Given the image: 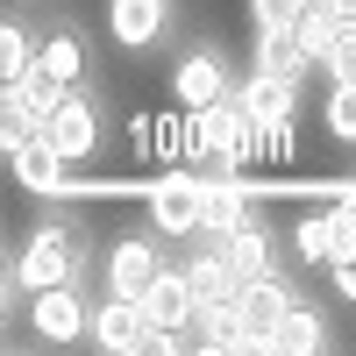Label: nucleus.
<instances>
[{
  "mask_svg": "<svg viewBox=\"0 0 356 356\" xmlns=\"http://www.w3.org/2000/svg\"><path fill=\"white\" fill-rule=\"evenodd\" d=\"M200 207H207V178L200 171H157L143 186V214L157 235H200Z\"/></svg>",
  "mask_w": 356,
  "mask_h": 356,
  "instance_id": "obj_1",
  "label": "nucleus"
},
{
  "mask_svg": "<svg viewBox=\"0 0 356 356\" xmlns=\"http://www.w3.org/2000/svg\"><path fill=\"white\" fill-rule=\"evenodd\" d=\"M72 271H79V235H72V228H36V235L22 243V257H15V278H22L29 292L72 285Z\"/></svg>",
  "mask_w": 356,
  "mask_h": 356,
  "instance_id": "obj_2",
  "label": "nucleus"
},
{
  "mask_svg": "<svg viewBox=\"0 0 356 356\" xmlns=\"http://www.w3.org/2000/svg\"><path fill=\"white\" fill-rule=\"evenodd\" d=\"M235 307H243V356H264L278 335V321L292 307V285L271 271V278H243V292H235Z\"/></svg>",
  "mask_w": 356,
  "mask_h": 356,
  "instance_id": "obj_3",
  "label": "nucleus"
},
{
  "mask_svg": "<svg viewBox=\"0 0 356 356\" xmlns=\"http://www.w3.org/2000/svg\"><path fill=\"white\" fill-rule=\"evenodd\" d=\"M164 271H171V264L157 250V228L150 235H122V243L107 250V292H122V300H143Z\"/></svg>",
  "mask_w": 356,
  "mask_h": 356,
  "instance_id": "obj_4",
  "label": "nucleus"
},
{
  "mask_svg": "<svg viewBox=\"0 0 356 356\" xmlns=\"http://www.w3.org/2000/svg\"><path fill=\"white\" fill-rule=\"evenodd\" d=\"M264 221V186H250V178H207V207H200V235H235Z\"/></svg>",
  "mask_w": 356,
  "mask_h": 356,
  "instance_id": "obj_5",
  "label": "nucleus"
},
{
  "mask_svg": "<svg viewBox=\"0 0 356 356\" xmlns=\"http://www.w3.org/2000/svg\"><path fill=\"white\" fill-rule=\"evenodd\" d=\"M43 143H50V150H65L72 164L93 157V150H100V107H93V93H79V86H72V93L57 100V114L43 122Z\"/></svg>",
  "mask_w": 356,
  "mask_h": 356,
  "instance_id": "obj_6",
  "label": "nucleus"
},
{
  "mask_svg": "<svg viewBox=\"0 0 356 356\" xmlns=\"http://www.w3.org/2000/svg\"><path fill=\"white\" fill-rule=\"evenodd\" d=\"M150 314L143 300H122V292H107V307H93V342L114 349V356H150Z\"/></svg>",
  "mask_w": 356,
  "mask_h": 356,
  "instance_id": "obj_7",
  "label": "nucleus"
},
{
  "mask_svg": "<svg viewBox=\"0 0 356 356\" xmlns=\"http://www.w3.org/2000/svg\"><path fill=\"white\" fill-rule=\"evenodd\" d=\"M171 22V0H107V36L122 50H157Z\"/></svg>",
  "mask_w": 356,
  "mask_h": 356,
  "instance_id": "obj_8",
  "label": "nucleus"
},
{
  "mask_svg": "<svg viewBox=\"0 0 356 356\" xmlns=\"http://www.w3.org/2000/svg\"><path fill=\"white\" fill-rule=\"evenodd\" d=\"M29 328H36V342H79L93 328V314H86V300L72 285H50V292H36V307H29Z\"/></svg>",
  "mask_w": 356,
  "mask_h": 356,
  "instance_id": "obj_9",
  "label": "nucleus"
},
{
  "mask_svg": "<svg viewBox=\"0 0 356 356\" xmlns=\"http://www.w3.org/2000/svg\"><path fill=\"white\" fill-rule=\"evenodd\" d=\"M235 100H243V114H250L264 136H278V129H292V114H300V86H292V79H271V72H250V86H243Z\"/></svg>",
  "mask_w": 356,
  "mask_h": 356,
  "instance_id": "obj_10",
  "label": "nucleus"
},
{
  "mask_svg": "<svg viewBox=\"0 0 356 356\" xmlns=\"http://www.w3.org/2000/svg\"><path fill=\"white\" fill-rule=\"evenodd\" d=\"M171 93L186 100V114H193V107H214V100H228L235 86H228V65H221L214 50H193L186 65L171 72Z\"/></svg>",
  "mask_w": 356,
  "mask_h": 356,
  "instance_id": "obj_11",
  "label": "nucleus"
},
{
  "mask_svg": "<svg viewBox=\"0 0 356 356\" xmlns=\"http://www.w3.org/2000/svg\"><path fill=\"white\" fill-rule=\"evenodd\" d=\"M8 164H15L22 186H29V193H43V200H57V193L72 186V157H65V150H50L43 136H36V143H22V150H8Z\"/></svg>",
  "mask_w": 356,
  "mask_h": 356,
  "instance_id": "obj_12",
  "label": "nucleus"
},
{
  "mask_svg": "<svg viewBox=\"0 0 356 356\" xmlns=\"http://www.w3.org/2000/svg\"><path fill=\"white\" fill-rule=\"evenodd\" d=\"M207 243H214V235H207ZM221 257L235 264V278H271V271H278V243H271V228H264V221L221 235Z\"/></svg>",
  "mask_w": 356,
  "mask_h": 356,
  "instance_id": "obj_13",
  "label": "nucleus"
},
{
  "mask_svg": "<svg viewBox=\"0 0 356 356\" xmlns=\"http://www.w3.org/2000/svg\"><path fill=\"white\" fill-rule=\"evenodd\" d=\"M257 72H271V79H292L300 86L307 72H314V57H307V43H300V29H257Z\"/></svg>",
  "mask_w": 356,
  "mask_h": 356,
  "instance_id": "obj_14",
  "label": "nucleus"
},
{
  "mask_svg": "<svg viewBox=\"0 0 356 356\" xmlns=\"http://www.w3.org/2000/svg\"><path fill=\"white\" fill-rule=\"evenodd\" d=\"M36 72H43L50 86H79V79H86V50H79L72 29H50V36L36 43Z\"/></svg>",
  "mask_w": 356,
  "mask_h": 356,
  "instance_id": "obj_15",
  "label": "nucleus"
},
{
  "mask_svg": "<svg viewBox=\"0 0 356 356\" xmlns=\"http://www.w3.org/2000/svg\"><path fill=\"white\" fill-rule=\"evenodd\" d=\"M271 349H285V356H314V349H328V321H321L314 307L292 300L285 321H278V335H271Z\"/></svg>",
  "mask_w": 356,
  "mask_h": 356,
  "instance_id": "obj_16",
  "label": "nucleus"
},
{
  "mask_svg": "<svg viewBox=\"0 0 356 356\" xmlns=\"http://www.w3.org/2000/svg\"><path fill=\"white\" fill-rule=\"evenodd\" d=\"M292 29H300V43H307L314 65H328V50H335V36H342V15L328 8V0H307V15L292 22Z\"/></svg>",
  "mask_w": 356,
  "mask_h": 356,
  "instance_id": "obj_17",
  "label": "nucleus"
},
{
  "mask_svg": "<svg viewBox=\"0 0 356 356\" xmlns=\"http://www.w3.org/2000/svg\"><path fill=\"white\" fill-rule=\"evenodd\" d=\"M36 43L43 36H29L22 22H0V79H8V86H22L29 72H36Z\"/></svg>",
  "mask_w": 356,
  "mask_h": 356,
  "instance_id": "obj_18",
  "label": "nucleus"
},
{
  "mask_svg": "<svg viewBox=\"0 0 356 356\" xmlns=\"http://www.w3.org/2000/svg\"><path fill=\"white\" fill-rule=\"evenodd\" d=\"M292 257H300L307 271H328V207L300 214V228H292Z\"/></svg>",
  "mask_w": 356,
  "mask_h": 356,
  "instance_id": "obj_19",
  "label": "nucleus"
},
{
  "mask_svg": "<svg viewBox=\"0 0 356 356\" xmlns=\"http://www.w3.org/2000/svg\"><path fill=\"white\" fill-rule=\"evenodd\" d=\"M342 257H356V200H328V264H342Z\"/></svg>",
  "mask_w": 356,
  "mask_h": 356,
  "instance_id": "obj_20",
  "label": "nucleus"
},
{
  "mask_svg": "<svg viewBox=\"0 0 356 356\" xmlns=\"http://www.w3.org/2000/svg\"><path fill=\"white\" fill-rule=\"evenodd\" d=\"M328 136L335 143H356V79H335L328 86Z\"/></svg>",
  "mask_w": 356,
  "mask_h": 356,
  "instance_id": "obj_21",
  "label": "nucleus"
},
{
  "mask_svg": "<svg viewBox=\"0 0 356 356\" xmlns=\"http://www.w3.org/2000/svg\"><path fill=\"white\" fill-rule=\"evenodd\" d=\"M250 15H257V29H285L307 15V0H250Z\"/></svg>",
  "mask_w": 356,
  "mask_h": 356,
  "instance_id": "obj_22",
  "label": "nucleus"
},
{
  "mask_svg": "<svg viewBox=\"0 0 356 356\" xmlns=\"http://www.w3.org/2000/svg\"><path fill=\"white\" fill-rule=\"evenodd\" d=\"M328 79H356V22H342V36L328 50Z\"/></svg>",
  "mask_w": 356,
  "mask_h": 356,
  "instance_id": "obj_23",
  "label": "nucleus"
},
{
  "mask_svg": "<svg viewBox=\"0 0 356 356\" xmlns=\"http://www.w3.org/2000/svg\"><path fill=\"white\" fill-rule=\"evenodd\" d=\"M328 271H335V292H342V300H356V257H342V264H328Z\"/></svg>",
  "mask_w": 356,
  "mask_h": 356,
  "instance_id": "obj_24",
  "label": "nucleus"
},
{
  "mask_svg": "<svg viewBox=\"0 0 356 356\" xmlns=\"http://www.w3.org/2000/svg\"><path fill=\"white\" fill-rule=\"evenodd\" d=\"M328 8H335V15H342V22H356V0H328Z\"/></svg>",
  "mask_w": 356,
  "mask_h": 356,
  "instance_id": "obj_25",
  "label": "nucleus"
}]
</instances>
